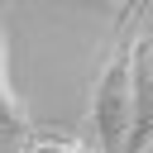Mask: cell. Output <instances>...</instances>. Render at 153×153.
Wrapping results in <instances>:
<instances>
[{"mask_svg": "<svg viewBox=\"0 0 153 153\" xmlns=\"http://www.w3.org/2000/svg\"><path fill=\"white\" fill-rule=\"evenodd\" d=\"M143 24V5H124L115 14L110 48L100 57L96 86H91V134L96 153H120L129 134V57H134V33Z\"/></svg>", "mask_w": 153, "mask_h": 153, "instance_id": "obj_1", "label": "cell"}, {"mask_svg": "<svg viewBox=\"0 0 153 153\" xmlns=\"http://www.w3.org/2000/svg\"><path fill=\"white\" fill-rule=\"evenodd\" d=\"M148 148H153V29L143 24L134 33V57H129V134L120 153H148Z\"/></svg>", "mask_w": 153, "mask_h": 153, "instance_id": "obj_2", "label": "cell"}, {"mask_svg": "<svg viewBox=\"0 0 153 153\" xmlns=\"http://www.w3.org/2000/svg\"><path fill=\"white\" fill-rule=\"evenodd\" d=\"M0 129L5 134H29L33 129L24 100H19L14 81H10V38H5V29H0Z\"/></svg>", "mask_w": 153, "mask_h": 153, "instance_id": "obj_3", "label": "cell"}, {"mask_svg": "<svg viewBox=\"0 0 153 153\" xmlns=\"http://www.w3.org/2000/svg\"><path fill=\"white\" fill-rule=\"evenodd\" d=\"M19 153H86V139H72L62 129H29L19 134Z\"/></svg>", "mask_w": 153, "mask_h": 153, "instance_id": "obj_4", "label": "cell"}, {"mask_svg": "<svg viewBox=\"0 0 153 153\" xmlns=\"http://www.w3.org/2000/svg\"><path fill=\"white\" fill-rule=\"evenodd\" d=\"M148 29H153V14H148Z\"/></svg>", "mask_w": 153, "mask_h": 153, "instance_id": "obj_5", "label": "cell"}, {"mask_svg": "<svg viewBox=\"0 0 153 153\" xmlns=\"http://www.w3.org/2000/svg\"><path fill=\"white\" fill-rule=\"evenodd\" d=\"M86 153H96V148H91V143H86Z\"/></svg>", "mask_w": 153, "mask_h": 153, "instance_id": "obj_6", "label": "cell"}]
</instances>
